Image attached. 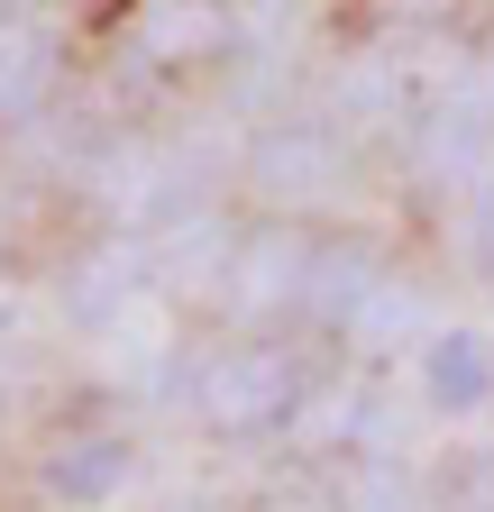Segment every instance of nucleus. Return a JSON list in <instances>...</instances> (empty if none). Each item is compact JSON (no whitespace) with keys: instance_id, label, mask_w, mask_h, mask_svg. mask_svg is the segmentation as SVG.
Wrapping results in <instances>:
<instances>
[{"instance_id":"nucleus-1","label":"nucleus","mask_w":494,"mask_h":512,"mask_svg":"<svg viewBox=\"0 0 494 512\" xmlns=\"http://www.w3.org/2000/svg\"><path fill=\"white\" fill-rule=\"evenodd\" d=\"M302 394H312V384H302V357L275 348V339H238V348H220L193 375V412L220 439H266V430H284L302 412Z\"/></svg>"},{"instance_id":"nucleus-2","label":"nucleus","mask_w":494,"mask_h":512,"mask_svg":"<svg viewBox=\"0 0 494 512\" xmlns=\"http://www.w3.org/2000/svg\"><path fill=\"white\" fill-rule=\"evenodd\" d=\"M312 247L321 238H302L293 220H266V229H247L229 247V311L238 320H275V311H302V284H312Z\"/></svg>"},{"instance_id":"nucleus-3","label":"nucleus","mask_w":494,"mask_h":512,"mask_svg":"<svg viewBox=\"0 0 494 512\" xmlns=\"http://www.w3.org/2000/svg\"><path fill=\"white\" fill-rule=\"evenodd\" d=\"M485 156H494V64H485V74H467V83H449L440 110L412 128V165H421L430 183H467Z\"/></svg>"},{"instance_id":"nucleus-4","label":"nucleus","mask_w":494,"mask_h":512,"mask_svg":"<svg viewBox=\"0 0 494 512\" xmlns=\"http://www.w3.org/2000/svg\"><path fill=\"white\" fill-rule=\"evenodd\" d=\"M247 174H257L266 192H330L339 174H348V147H339V119H275L266 138H257V156H247Z\"/></svg>"},{"instance_id":"nucleus-5","label":"nucleus","mask_w":494,"mask_h":512,"mask_svg":"<svg viewBox=\"0 0 494 512\" xmlns=\"http://www.w3.org/2000/svg\"><path fill=\"white\" fill-rule=\"evenodd\" d=\"M385 293V256L366 238H321L312 247V284H302V320H321V330H348V320Z\"/></svg>"},{"instance_id":"nucleus-6","label":"nucleus","mask_w":494,"mask_h":512,"mask_svg":"<svg viewBox=\"0 0 494 512\" xmlns=\"http://www.w3.org/2000/svg\"><path fill=\"white\" fill-rule=\"evenodd\" d=\"M55 74H65V46H55L46 28H28V19H0V128L37 119Z\"/></svg>"},{"instance_id":"nucleus-7","label":"nucleus","mask_w":494,"mask_h":512,"mask_svg":"<svg viewBox=\"0 0 494 512\" xmlns=\"http://www.w3.org/2000/svg\"><path fill=\"white\" fill-rule=\"evenodd\" d=\"M421 384H430V403H440V412H485V403H494V348H485L476 330L430 339Z\"/></svg>"},{"instance_id":"nucleus-8","label":"nucleus","mask_w":494,"mask_h":512,"mask_svg":"<svg viewBox=\"0 0 494 512\" xmlns=\"http://www.w3.org/2000/svg\"><path fill=\"white\" fill-rule=\"evenodd\" d=\"M129 485V439H83L65 458H46V494L55 503H110Z\"/></svg>"},{"instance_id":"nucleus-9","label":"nucleus","mask_w":494,"mask_h":512,"mask_svg":"<svg viewBox=\"0 0 494 512\" xmlns=\"http://www.w3.org/2000/svg\"><path fill=\"white\" fill-rule=\"evenodd\" d=\"M129 284H138V275H129V256H92L83 284H65V302H74L83 320H110L119 302H129Z\"/></svg>"},{"instance_id":"nucleus-10","label":"nucleus","mask_w":494,"mask_h":512,"mask_svg":"<svg viewBox=\"0 0 494 512\" xmlns=\"http://www.w3.org/2000/svg\"><path fill=\"white\" fill-rule=\"evenodd\" d=\"M403 19H440V10H458V0H394Z\"/></svg>"},{"instance_id":"nucleus-11","label":"nucleus","mask_w":494,"mask_h":512,"mask_svg":"<svg viewBox=\"0 0 494 512\" xmlns=\"http://www.w3.org/2000/svg\"><path fill=\"white\" fill-rule=\"evenodd\" d=\"M10 10H19V0H0V19H10Z\"/></svg>"}]
</instances>
